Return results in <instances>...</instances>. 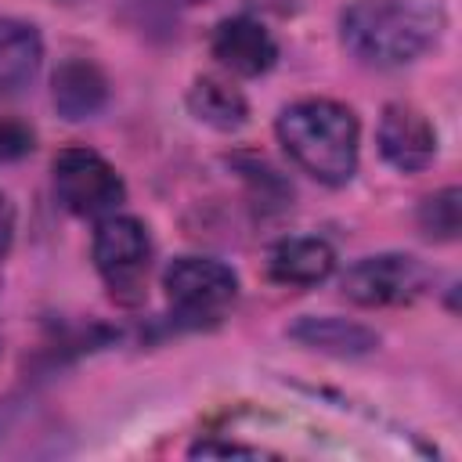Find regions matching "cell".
<instances>
[{
  "mask_svg": "<svg viewBox=\"0 0 462 462\" xmlns=\"http://www.w3.org/2000/svg\"><path fill=\"white\" fill-rule=\"evenodd\" d=\"M152 260V242L141 220L134 217H105L94 231V263L119 303H137L144 296V274Z\"/></svg>",
  "mask_w": 462,
  "mask_h": 462,
  "instance_id": "cell-3",
  "label": "cell"
},
{
  "mask_svg": "<svg viewBox=\"0 0 462 462\" xmlns=\"http://www.w3.org/2000/svg\"><path fill=\"white\" fill-rule=\"evenodd\" d=\"M43 58V40L29 22L0 18V101L22 94Z\"/></svg>",
  "mask_w": 462,
  "mask_h": 462,
  "instance_id": "cell-12",
  "label": "cell"
},
{
  "mask_svg": "<svg viewBox=\"0 0 462 462\" xmlns=\"http://www.w3.org/2000/svg\"><path fill=\"white\" fill-rule=\"evenodd\" d=\"M51 97H54V108L58 116H65L69 123H79V119H90L105 108L108 101V79L105 72L87 61V58H69L54 69V79H51Z\"/></svg>",
  "mask_w": 462,
  "mask_h": 462,
  "instance_id": "cell-9",
  "label": "cell"
},
{
  "mask_svg": "<svg viewBox=\"0 0 462 462\" xmlns=\"http://www.w3.org/2000/svg\"><path fill=\"white\" fill-rule=\"evenodd\" d=\"M209 47H213V58L224 69H231L235 76H260L278 58V43L271 40V32L256 18H245V14L224 18L213 29Z\"/></svg>",
  "mask_w": 462,
  "mask_h": 462,
  "instance_id": "cell-8",
  "label": "cell"
},
{
  "mask_svg": "<svg viewBox=\"0 0 462 462\" xmlns=\"http://www.w3.org/2000/svg\"><path fill=\"white\" fill-rule=\"evenodd\" d=\"M51 170H54L58 202L76 217H108L126 195L116 166L90 148L58 152Z\"/></svg>",
  "mask_w": 462,
  "mask_h": 462,
  "instance_id": "cell-5",
  "label": "cell"
},
{
  "mask_svg": "<svg viewBox=\"0 0 462 462\" xmlns=\"http://www.w3.org/2000/svg\"><path fill=\"white\" fill-rule=\"evenodd\" d=\"M32 130L25 123H14V119H0V162L7 159H22L32 152Z\"/></svg>",
  "mask_w": 462,
  "mask_h": 462,
  "instance_id": "cell-15",
  "label": "cell"
},
{
  "mask_svg": "<svg viewBox=\"0 0 462 462\" xmlns=\"http://www.w3.org/2000/svg\"><path fill=\"white\" fill-rule=\"evenodd\" d=\"M278 141L289 159L321 184H346L357 170V116L328 97H307L278 116Z\"/></svg>",
  "mask_w": 462,
  "mask_h": 462,
  "instance_id": "cell-2",
  "label": "cell"
},
{
  "mask_svg": "<svg viewBox=\"0 0 462 462\" xmlns=\"http://www.w3.org/2000/svg\"><path fill=\"white\" fill-rule=\"evenodd\" d=\"M462 224V195L458 188H444L437 195H430L419 206V231L433 242H451L458 235Z\"/></svg>",
  "mask_w": 462,
  "mask_h": 462,
  "instance_id": "cell-14",
  "label": "cell"
},
{
  "mask_svg": "<svg viewBox=\"0 0 462 462\" xmlns=\"http://www.w3.org/2000/svg\"><path fill=\"white\" fill-rule=\"evenodd\" d=\"M289 336L318 354H332V357H365L379 346V336L361 325V321H346V318H300Z\"/></svg>",
  "mask_w": 462,
  "mask_h": 462,
  "instance_id": "cell-11",
  "label": "cell"
},
{
  "mask_svg": "<svg viewBox=\"0 0 462 462\" xmlns=\"http://www.w3.org/2000/svg\"><path fill=\"white\" fill-rule=\"evenodd\" d=\"M332 267H336V253L321 238H282L267 253V274L278 285H292V289L325 282Z\"/></svg>",
  "mask_w": 462,
  "mask_h": 462,
  "instance_id": "cell-10",
  "label": "cell"
},
{
  "mask_svg": "<svg viewBox=\"0 0 462 462\" xmlns=\"http://www.w3.org/2000/svg\"><path fill=\"white\" fill-rule=\"evenodd\" d=\"M188 108H191V116L199 119V123H206V126H213V130H238L245 119H249V105H245V97L235 90V87H227V83H220V79H195L191 83V90H188Z\"/></svg>",
  "mask_w": 462,
  "mask_h": 462,
  "instance_id": "cell-13",
  "label": "cell"
},
{
  "mask_svg": "<svg viewBox=\"0 0 462 462\" xmlns=\"http://www.w3.org/2000/svg\"><path fill=\"white\" fill-rule=\"evenodd\" d=\"M213 455H238V458H260V455H267V451H260V448H245V444H213V440H202V444H195L191 448V458H213Z\"/></svg>",
  "mask_w": 462,
  "mask_h": 462,
  "instance_id": "cell-16",
  "label": "cell"
},
{
  "mask_svg": "<svg viewBox=\"0 0 462 462\" xmlns=\"http://www.w3.org/2000/svg\"><path fill=\"white\" fill-rule=\"evenodd\" d=\"M379 152L401 173H419L437 155V134L430 119L411 105H386L379 119Z\"/></svg>",
  "mask_w": 462,
  "mask_h": 462,
  "instance_id": "cell-7",
  "label": "cell"
},
{
  "mask_svg": "<svg viewBox=\"0 0 462 462\" xmlns=\"http://www.w3.org/2000/svg\"><path fill=\"white\" fill-rule=\"evenodd\" d=\"M162 289L184 321H217L238 296V274L209 256H180L166 267Z\"/></svg>",
  "mask_w": 462,
  "mask_h": 462,
  "instance_id": "cell-4",
  "label": "cell"
},
{
  "mask_svg": "<svg viewBox=\"0 0 462 462\" xmlns=\"http://www.w3.org/2000/svg\"><path fill=\"white\" fill-rule=\"evenodd\" d=\"M444 32V11L430 0H350L339 14L343 47L372 69L422 58Z\"/></svg>",
  "mask_w": 462,
  "mask_h": 462,
  "instance_id": "cell-1",
  "label": "cell"
},
{
  "mask_svg": "<svg viewBox=\"0 0 462 462\" xmlns=\"http://www.w3.org/2000/svg\"><path fill=\"white\" fill-rule=\"evenodd\" d=\"M11 238H14V206H11V199L0 191V260H4L7 249H11Z\"/></svg>",
  "mask_w": 462,
  "mask_h": 462,
  "instance_id": "cell-17",
  "label": "cell"
},
{
  "mask_svg": "<svg viewBox=\"0 0 462 462\" xmlns=\"http://www.w3.org/2000/svg\"><path fill=\"white\" fill-rule=\"evenodd\" d=\"M430 285V267L408 253L365 256L343 274V296L361 307H393L408 303Z\"/></svg>",
  "mask_w": 462,
  "mask_h": 462,
  "instance_id": "cell-6",
  "label": "cell"
}]
</instances>
